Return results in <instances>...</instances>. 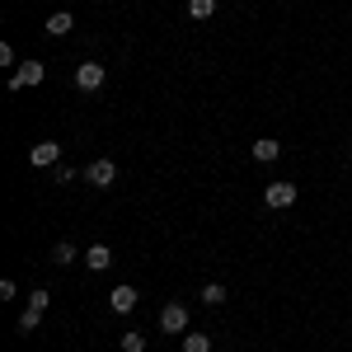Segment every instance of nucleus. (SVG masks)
<instances>
[{"label": "nucleus", "mask_w": 352, "mask_h": 352, "mask_svg": "<svg viewBox=\"0 0 352 352\" xmlns=\"http://www.w3.org/2000/svg\"><path fill=\"white\" fill-rule=\"evenodd\" d=\"M282 155V141H272V136H263V141H254V160L258 164H272Z\"/></svg>", "instance_id": "8"}, {"label": "nucleus", "mask_w": 352, "mask_h": 352, "mask_svg": "<svg viewBox=\"0 0 352 352\" xmlns=\"http://www.w3.org/2000/svg\"><path fill=\"white\" fill-rule=\"evenodd\" d=\"M28 160L38 164V169H56V160H61V146H56V141H38V146L28 151Z\"/></svg>", "instance_id": "6"}, {"label": "nucleus", "mask_w": 352, "mask_h": 352, "mask_svg": "<svg viewBox=\"0 0 352 352\" xmlns=\"http://www.w3.org/2000/svg\"><path fill=\"white\" fill-rule=\"evenodd\" d=\"M38 324H43V310H33V305H28L24 315H19V333H33Z\"/></svg>", "instance_id": "15"}, {"label": "nucleus", "mask_w": 352, "mask_h": 352, "mask_svg": "<svg viewBox=\"0 0 352 352\" xmlns=\"http://www.w3.org/2000/svg\"><path fill=\"white\" fill-rule=\"evenodd\" d=\"M71 28H76V19H71V14H52V19H47V33H52V38H66Z\"/></svg>", "instance_id": "12"}, {"label": "nucleus", "mask_w": 352, "mask_h": 352, "mask_svg": "<svg viewBox=\"0 0 352 352\" xmlns=\"http://www.w3.org/2000/svg\"><path fill=\"white\" fill-rule=\"evenodd\" d=\"M263 202H268L272 212L292 207V202H296V184H287V179H277V184H268V192H263Z\"/></svg>", "instance_id": "2"}, {"label": "nucleus", "mask_w": 352, "mask_h": 352, "mask_svg": "<svg viewBox=\"0 0 352 352\" xmlns=\"http://www.w3.org/2000/svg\"><path fill=\"white\" fill-rule=\"evenodd\" d=\"M76 85H80L85 94L104 89V66H99V61H80V66H76Z\"/></svg>", "instance_id": "3"}, {"label": "nucleus", "mask_w": 352, "mask_h": 352, "mask_svg": "<svg viewBox=\"0 0 352 352\" xmlns=\"http://www.w3.org/2000/svg\"><path fill=\"white\" fill-rule=\"evenodd\" d=\"M52 179H56V184H71V179H80V174H76L71 164H56V169H52Z\"/></svg>", "instance_id": "17"}, {"label": "nucleus", "mask_w": 352, "mask_h": 352, "mask_svg": "<svg viewBox=\"0 0 352 352\" xmlns=\"http://www.w3.org/2000/svg\"><path fill=\"white\" fill-rule=\"evenodd\" d=\"M28 305H33V310H47L52 296H47V292H28Z\"/></svg>", "instance_id": "18"}, {"label": "nucleus", "mask_w": 352, "mask_h": 352, "mask_svg": "<svg viewBox=\"0 0 352 352\" xmlns=\"http://www.w3.org/2000/svg\"><path fill=\"white\" fill-rule=\"evenodd\" d=\"M76 258H80V249H76V244H71V240H61V244H56V249H52V263H56V268H71Z\"/></svg>", "instance_id": "10"}, {"label": "nucleus", "mask_w": 352, "mask_h": 352, "mask_svg": "<svg viewBox=\"0 0 352 352\" xmlns=\"http://www.w3.org/2000/svg\"><path fill=\"white\" fill-rule=\"evenodd\" d=\"M85 263H89L94 272L113 268V249H109V244H89V249H85Z\"/></svg>", "instance_id": "7"}, {"label": "nucleus", "mask_w": 352, "mask_h": 352, "mask_svg": "<svg viewBox=\"0 0 352 352\" xmlns=\"http://www.w3.org/2000/svg\"><path fill=\"white\" fill-rule=\"evenodd\" d=\"M109 305L118 310V315H127L136 305V287H113V296H109Z\"/></svg>", "instance_id": "9"}, {"label": "nucleus", "mask_w": 352, "mask_h": 352, "mask_svg": "<svg viewBox=\"0 0 352 352\" xmlns=\"http://www.w3.org/2000/svg\"><path fill=\"white\" fill-rule=\"evenodd\" d=\"M85 179H89L94 188H113V179H118V164H113V160H94L89 169H85Z\"/></svg>", "instance_id": "5"}, {"label": "nucleus", "mask_w": 352, "mask_h": 352, "mask_svg": "<svg viewBox=\"0 0 352 352\" xmlns=\"http://www.w3.org/2000/svg\"><path fill=\"white\" fill-rule=\"evenodd\" d=\"M43 76H47V66L43 61H24L14 76H10V89H28V85H43Z\"/></svg>", "instance_id": "4"}, {"label": "nucleus", "mask_w": 352, "mask_h": 352, "mask_svg": "<svg viewBox=\"0 0 352 352\" xmlns=\"http://www.w3.org/2000/svg\"><path fill=\"white\" fill-rule=\"evenodd\" d=\"M188 14L192 19H212L217 14V0H188Z\"/></svg>", "instance_id": "14"}, {"label": "nucleus", "mask_w": 352, "mask_h": 352, "mask_svg": "<svg viewBox=\"0 0 352 352\" xmlns=\"http://www.w3.org/2000/svg\"><path fill=\"white\" fill-rule=\"evenodd\" d=\"M160 329L164 333H184V329H188V305H184V300L160 305Z\"/></svg>", "instance_id": "1"}, {"label": "nucleus", "mask_w": 352, "mask_h": 352, "mask_svg": "<svg viewBox=\"0 0 352 352\" xmlns=\"http://www.w3.org/2000/svg\"><path fill=\"white\" fill-rule=\"evenodd\" d=\"M122 352H146V333L127 329V333H122Z\"/></svg>", "instance_id": "16"}, {"label": "nucleus", "mask_w": 352, "mask_h": 352, "mask_svg": "<svg viewBox=\"0 0 352 352\" xmlns=\"http://www.w3.org/2000/svg\"><path fill=\"white\" fill-rule=\"evenodd\" d=\"M226 296H230V292H226L221 282H207V287H202V305H212V310H217V305H221Z\"/></svg>", "instance_id": "11"}, {"label": "nucleus", "mask_w": 352, "mask_h": 352, "mask_svg": "<svg viewBox=\"0 0 352 352\" xmlns=\"http://www.w3.org/2000/svg\"><path fill=\"white\" fill-rule=\"evenodd\" d=\"M184 352H212V338L207 333H184Z\"/></svg>", "instance_id": "13"}]
</instances>
